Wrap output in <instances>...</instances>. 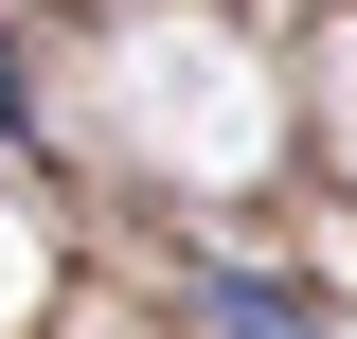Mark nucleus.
I'll list each match as a JSON object with an SVG mask.
<instances>
[{
  "label": "nucleus",
  "mask_w": 357,
  "mask_h": 339,
  "mask_svg": "<svg viewBox=\"0 0 357 339\" xmlns=\"http://www.w3.org/2000/svg\"><path fill=\"white\" fill-rule=\"evenodd\" d=\"M0 126H18V54H0Z\"/></svg>",
  "instance_id": "obj_2"
},
{
  "label": "nucleus",
  "mask_w": 357,
  "mask_h": 339,
  "mask_svg": "<svg viewBox=\"0 0 357 339\" xmlns=\"http://www.w3.org/2000/svg\"><path fill=\"white\" fill-rule=\"evenodd\" d=\"M197 322L215 339H304V303L268 286V268H197Z\"/></svg>",
  "instance_id": "obj_1"
}]
</instances>
